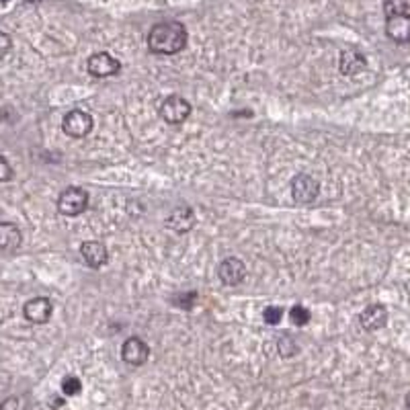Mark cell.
<instances>
[{
  "label": "cell",
  "mask_w": 410,
  "mask_h": 410,
  "mask_svg": "<svg viewBox=\"0 0 410 410\" xmlns=\"http://www.w3.org/2000/svg\"><path fill=\"white\" fill-rule=\"evenodd\" d=\"M187 45V29L179 21L156 23L148 33V50L156 56H174Z\"/></svg>",
  "instance_id": "1"
},
{
  "label": "cell",
  "mask_w": 410,
  "mask_h": 410,
  "mask_svg": "<svg viewBox=\"0 0 410 410\" xmlns=\"http://www.w3.org/2000/svg\"><path fill=\"white\" fill-rule=\"evenodd\" d=\"M86 207H89V193L84 189H80V187H68L58 197L60 213H64L68 218L80 215Z\"/></svg>",
  "instance_id": "2"
},
{
  "label": "cell",
  "mask_w": 410,
  "mask_h": 410,
  "mask_svg": "<svg viewBox=\"0 0 410 410\" xmlns=\"http://www.w3.org/2000/svg\"><path fill=\"white\" fill-rule=\"evenodd\" d=\"M191 102L179 95H171L167 97L162 105H160V117L171 123V126H179V123H185L191 115Z\"/></svg>",
  "instance_id": "3"
},
{
  "label": "cell",
  "mask_w": 410,
  "mask_h": 410,
  "mask_svg": "<svg viewBox=\"0 0 410 410\" xmlns=\"http://www.w3.org/2000/svg\"><path fill=\"white\" fill-rule=\"evenodd\" d=\"M93 126H95L93 117L82 109H72L70 113L64 115V121H62V130L70 137H86L93 132Z\"/></svg>",
  "instance_id": "4"
},
{
  "label": "cell",
  "mask_w": 410,
  "mask_h": 410,
  "mask_svg": "<svg viewBox=\"0 0 410 410\" xmlns=\"http://www.w3.org/2000/svg\"><path fill=\"white\" fill-rule=\"evenodd\" d=\"M86 70H89V74H91V76H95V78H107V76H115V74H119L121 64H119V60H115L111 54H107V52H99V54H93V56L89 58V62H86Z\"/></svg>",
  "instance_id": "5"
},
{
  "label": "cell",
  "mask_w": 410,
  "mask_h": 410,
  "mask_svg": "<svg viewBox=\"0 0 410 410\" xmlns=\"http://www.w3.org/2000/svg\"><path fill=\"white\" fill-rule=\"evenodd\" d=\"M320 193V185L310 174H298L291 181V197L298 204H312Z\"/></svg>",
  "instance_id": "6"
},
{
  "label": "cell",
  "mask_w": 410,
  "mask_h": 410,
  "mask_svg": "<svg viewBox=\"0 0 410 410\" xmlns=\"http://www.w3.org/2000/svg\"><path fill=\"white\" fill-rule=\"evenodd\" d=\"M195 226V213L189 205H179L174 207L169 218H167V228L174 234H187Z\"/></svg>",
  "instance_id": "7"
},
{
  "label": "cell",
  "mask_w": 410,
  "mask_h": 410,
  "mask_svg": "<svg viewBox=\"0 0 410 410\" xmlns=\"http://www.w3.org/2000/svg\"><path fill=\"white\" fill-rule=\"evenodd\" d=\"M218 277L224 285H238L246 277V265L240 261L238 257H228L220 263L218 267Z\"/></svg>",
  "instance_id": "8"
},
{
  "label": "cell",
  "mask_w": 410,
  "mask_h": 410,
  "mask_svg": "<svg viewBox=\"0 0 410 410\" xmlns=\"http://www.w3.org/2000/svg\"><path fill=\"white\" fill-rule=\"evenodd\" d=\"M121 357L128 365H134V367H139L148 361L150 357V347L146 342L142 341L139 337H130L128 341L123 342L121 347Z\"/></svg>",
  "instance_id": "9"
},
{
  "label": "cell",
  "mask_w": 410,
  "mask_h": 410,
  "mask_svg": "<svg viewBox=\"0 0 410 410\" xmlns=\"http://www.w3.org/2000/svg\"><path fill=\"white\" fill-rule=\"evenodd\" d=\"M386 35L394 41V43H410V15H394L388 17L386 21Z\"/></svg>",
  "instance_id": "10"
},
{
  "label": "cell",
  "mask_w": 410,
  "mask_h": 410,
  "mask_svg": "<svg viewBox=\"0 0 410 410\" xmlns=\"http://www.w3.org/2000/svg\"><path fill=\"white\" fill-rule=\"evenodd\" d=\"M52 312H54V306L47 298H33L23 308L25 318L33 324H45L52 318Z\"/></svg>",
  "instance_id": "11"
},
{
  "label": "cell",
  "mask_w": 410,
  "mask_h": 410,
  "mask_svg": "<svg viewBox=\"0 0 410 410\" xmlns=\"http://www.w3.org/2000/svg\"><path fill=\"white\" fill-rule=\"evenodd\" d=\"M80 255L84 259V263L91 267V269H101L102 265L109 261V252H107V246L102 242H97V240H89L80 246Z\"/></svg>",
  "instance_id": "12"
},
{
  "label": "cell",
  "mask_w": 410,
  "mask_h": 410,
  "mask_svg": "<svg viewBox=\"0 0 410 410\" xmlns=\"http://www.w3.org/2000/svg\"><path fill=\"white\" fill-rule=\"evenodd\" d=\"M359 322L367 333H376V331L384 328L388 324V310L381 304H372L361 312Z\"/></svg>",
  "instance_id": "13"
},
{
  "label": "cell",
  "mask_w": 410,
  "mask_h": 410,
  "mask_svg": "<svg viewBox=\"0 0 410 410\" xmlns=\"http://www.w3.org/2000/svg\"><path fill=\"white\" fill-rule=\"evenodd\" d=\"M367 66V60L363 54H359L357 50H344L339 60V70L342 76H355L359 72H363Z\"/></svg>",
  "instance_id": "14"
},
{
  "label": "cell",
  "mask_w": 410,
  "mask_h": 410,
  "mask_svg": "<svg viewBox=\"0 0 410 410\" xmlns=\"http://www.w3.org/2000/svg\"><path fill=\"white\" fill-rule=\"evenodd\" d=\"M23 234L17 224L13 222H0V250L13 252L21 246Z\"/></svg>",
  "instance_id": "15"
},
{
  "label": "cell",
  "mask_w": 410,
  "mask_h": 410,
  "mask_svg": "<svg viewBox=\"0 0 410 410\" xmlns=\"http://www.w3.org/2000/svg\"><path fill=\"white\" fill-rule=\"evenodd\" d=\"M277 347H279V355L281 357H294V355H298V351H300V347H298V342L294 341L289 335H283L279 342H277Z\"/></svg>",
  "instance_id": "16"
},
{
  "label": "cell",
  "mask_w": 410,
  "mask_h": 410,
  "mask_svg": "<svg viewBox=\"0 0 410 410\" xmlns=\"http://www.w3.org/2000/svg\"><path fill=\"white\" fill-rule=\"evenodd\" d=\"M289 318H291V322L296 326H306L308 322H310V318H312V314H310V310L306 306H294L289 310Z\"/></svg>",
  "instance_id": "17"
},
{
  "label": "cell",
  "mask_w": 410,
  "mask_h": 410,
  "mask_svg": "<svg viewBox=\"0 0 410 410\" xmlns=\"http://www.w3.org/2000/svg\"><path fill=\"white\" fill-rule=\"evenodd\" d=\"M407 8H409V2H407V0H386V2H384L386 17L402 15V13H407Z\"/></svg>",
  "instance_id": "18"
},
{
  "label": "cell",
  "mask_w": 410,
  "mask_h": 410,
  "mask_svg": "<svg viewBox=\"0 0 410 410\" xmlns=\"http://www.w3.org/2000/svg\"><path fill=\"white\" fill-rule=\"evenodd\" d=\"M80 390H82V384H80L78 377H64V381H62V392H64L66 396H76V394H80Z\"/></svg>",
  "instance_id": "19"
},
{
  "label": "cell",
  "mask_w": 410,
  "mask_h": 410,
  "mask_svg": "<svg viewBox=\"0 0 410 410\" xmlns=\"http://www.w3.org/2000/svg\"><path fill=\"white\" fill-rule=\"evenodd\" d=\"M263 318H265V322L267 324H279L281 320H283V308L279 306H267L265 308V312H263Z\"/></svg>",
  "instance_id": "20"
},
{
  "label": "cell",
  "mask_w": 410,
  "mask_h": 410,
  "mask_svg": "<svg viewBox=\"0 0 410 410\" xmlns=\"http://www.w3.org/2000/svg\"><path fill=\"white\" fill-rule=\"evenodd\" d=\"M0 410H27V407H25L23 398H19V396H10V398H6V400L0 404Z\"/></svg>",
  "instance_id": "21"
},
{
  "label": "cell",
  "mask_w": 410,
  "mask_h": 410,
  "mask_svg": "<svg viewBox=\"0 0 410 410\" xmlns=\"http://www.w3.org/2000/svg\"><path fill=\"white\" fill-rule=\"evenodd\" d=\"M10 179H13V167L4 156H0V183H6Z\"/></svg>",
  "instance_id": "22"
},
{
  "label": "cell",
  "mask_w": 410,
  "mask_h": 410,
  "mask_svg": "<svg viewBox=\"0 0 410 410\" xmlns=\"http://www.w3.org/2000/svg\"><path fill=\"white\" fill-rule=\"evenodd\" d=\"M10 50H13V39L4 33V31H0V60H2Z\"/></svg>",
  "instance_id": "23"
},
{
  "label": "cell",
  "mask_w": 410,
  "mask_h": 410,
  "mask_svg": "<svg viewBox=\"0 0 410 410\" xmlns=\"http://www.w3.org/2000/svg\"><path fill=\"white\" fill-rule=\"evenodd\" d=\"M404 404H407V410H410V392L407 394V400H404Z\"/></svg>",
  "instance_id": "24"
},
{
  "label": "cell",
  "mask_w": 410,
  "mask_h": 410,
  "mask_svg": "<svg viewBox=\"0 0 410 410\" xmlns=\"http://www.w3.org/2000/svg\"><path fill=\"white\" fill-rule=\"evenodd\" d=\"M0 2H8V0H0Z\"/></svg>",
  "instance_id": "25"
}]
</instances>
